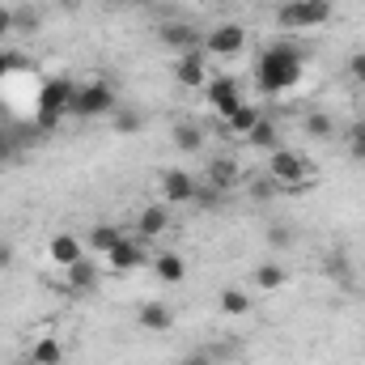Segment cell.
Listing matches in <instances>:
<instances>
[{
	"instance_id": "1",
	"label": "cell",
	"mask_w": 365,
	"mask_h": 365,
	"mask_svg": "<svg viewBox=\"0 0 365 365\" xmlns=\"http://www.w3.org/2000/svg\"><path fill=\"white\" fill-rule=\"evenodd\" d=\"M255 81H259L264 93L293 90V86L302 81V51H297V47H284V43L268 47V51L259 56V64H255Z\"/></svg>"
},
{
	"instance_id": "2",
	"label": "cell",
	"mask_w": 365,
	"mask_h": 365,
	"mask_svg": "<svg viewBox=\"0 0 365 365\" xmlns=\"http://www.w3.org/2000/svg\"><path fill=\"white\" fill-rule=\"evenodd\" d=\"M280 30H314L331 21V0H284L276 9Z\"/></svg>"
},
{
	"instance_id": "3",
	"label": "cell",
	"mask_w": 365,
	"mask_h": 365,
	"mask_svg": "<svg viewBox=\"0 0 365 365\" xmlns=\"http://www.w3.org/2000/svg\"><path fill=\"white\" fill-rule=\"evenodd\" d=\"M115 110V90L106 86V81H77V90H73V102H68V115H77V119H98V115H110Z\"/></svg>"
},
{
	"instance_id": "4",
	"label": "cell",
	"mask_w": 365,
	"mask_h": 365,
	"mask_svg": "<svg viewBox=\"0 0 365 365\" xmlns=\"http://www.w3.org/2000/svg\"><path fill=\"white\" fill-rule=\"evenodd\" d=\"M268 179L276 187H306L310 182V166L293 153V149H272L268 153Z\"/></svg>"
},
{
	"instance_id": "5",
	"label": "cell",
	"mask_w": 365,
	"mask_h": 365,
	"mask_svg": "<svg viewBox=\"0 0 365 365\" xmlns=\"http://www.w3.org/2000/svg\"><path fill=\"white\" fill-rule=\"evenodd\" d=\"M204 56H217V60H230V56H238L242 47H247V30L238 26V21H221V26H212L208 34H204Z\"/></svg>"
},
{
	"instance_id": "6",
	"label": "cell",
	"mask_w": 365,
	"mask_h": 365,
	"mask_svg": "<svg viewBox=\"0 0 365 365\" xmlns=\"http://www.w3.org/2000/svg\"><path fill=\"white\" fill-rule=\"evenodd\" d=\"M73 90H77V81H68V77H51V81L43 86V98H38V123H56L60 115H68Z\"/></svg>"
},
{
	"instance_id": "7",
	"label": "cell",
	"mask_w": 365,
	"mask_h": 365,
	"mask_svg": "<svg viewBox=\"0 0 365 365\" xmlns=\"http://www.w3.org/2000/svg\"><path fill=\"white\" fill-rule=\"evenodd\" d=\"M204 93H208V106L221 115V119H230L247 98H242V86L234 81V77H212L208 86H204Z\"/></svg>"
},
{
	"instance_id": "8",
	"label": "cell",
	"mask_w": 365,
	"mask_h": 365,
	"mask_svg": "<svg viewBox=\"0 0 365 365\" xmlns=\"http://www.w3.org/2000/svg\"><path fill=\"white\" fill-rule=\"evenodd\" d=\"M175 77H179V86L187 90H204L212 77H208V56H204V47H195V51H182L179 64H175Z\"/></svg>"
},
{
	"instance_id": "9",
	"label": "cell",
	"mask_w": 365,
	"mask_h": 365,
	"mask_svg": "<svg viewBox=\"0 0 365 365\" xmlns=\"http://www.w3.org/2000/svg\"><path fill=\"white\" fill-rule=\"evenodd\" d=\"M90 255V247L77 238V234H51L47 238V259L56 264V268H73L77 259H86Z\"/></svg>"
},
{
	"instance_id": "10",
	"label": "cell",
	"mask_w": 365,
	"mask_h": 365,
	"mask_svg": "<svg viewBox=\"0 0 365 365\" xmlns=\"http://www.w3.org/2000/svg\"><path fill=\"white\" fill-rule=\"evenodd\" d=\"M195 195H200L195 175H187V170H166L162 175V200L166 204H191Z\"/></svg>"
},
{
	"instance_id": "11",
	"label": "cell",
	"mask_w": 365,
	"mask_h": 365,
	"mask_svg": "<svg viewBox=\"0 0 365 365\" xmlns=\"http://www.w3.org/2000/svg\"><path fill=\"white\" fill-rule=\"evenodd\" d=\"M158 38H162V47H170L175 56H182V51H195V47H200V34H195L187 21H162V26H158Z\"/></svg>"
},
{
	"instance_id": "12",
	"label": "cell",
	"mask_w": 365,
	"mask_h": 365,
	"mask_svg": "<svg viewBox=\"0 0 365 365\" xmlns=\"http://www.w3.org/2000/svg\"><path fill=\"white\" fill-rule=\"evenodd\" d=\"M106 264H110L115 272H132V268H140V264H145V247H140L136 238H128V234H123V238L106 251Z\"/></svg>"
},
{
	"instance_id": "13",
	"label": "cell",
	"mask_w": 365,
	"mask_h": 365,
	"mask_svg": "<svg viewBox=\"0 0 365 365\" xmlns=\"http://www.w3.org/2000/svg\"><path fill=\"white\" fill-rule=\"evenodd\" d=\"M170 230V208L166 204H149V208H140V217H136V238H162Z\"/></svg>"
},
{
	"instance_id": "14",
	"label": "cell",
	"mask_w": 365,
	"mask_h": 365,
	"mask_svg": "<svg viewBox=\"0 0 365 365\" xmlns=\"http://www.w3.org/2000/svg\"><path fill=\"white\" fill-rule=\"evenodd\" d=\"M136 323H140L145 331H170V327H175V310H170L166 302H145V306L136 310Z\"/></svg>"
},
{
	"instance_id": "15",
	"label": "cell",
	"mask_w": 365,
	"mask_h": 365,
	"mask_svg": "<svg viewBox=\"0 0 365 365\" xmlns=\"http://www.w3.org/2000/svg\"><path fill=\"white\" fill-rule=\"evenodd\" d=\"M153 276H158L162 284H182V280H187L182 255L179 251H158V255H153Z\"/></svg>"
},
{
	"instance_id": "16",
	"label": "cell",
	"mask_w": 365,
	"mask_h": 365,
	"mask_svg": "<svg viewBox=\"0 0 365 365\" xmlns=\"http://www.w3.org/2000/svg\"><path fill=\"white\" fill-rule=\"evenodd\" d=\"M217 310H221L225 319H242V314H251V293L238 289V284H225V289L217 293Z\"/></svg>"
},
{
	"instance_id": "17",
	"label": "cell",
	"mask_w": 365,
	"mask_h": 365,
	"mask_svg": "<svg viewBox=\"0 0 365 365\" xmlns=\"http://www.w3.org/2000/svg\"><path fill=\"white\" fill-rule=\"evenodd\" d=\"M251 284H255L259 293H280V289L289 284V268H284V264H272V259H268V264H259V268L251 272Z\"/></svg>"
},
{
	"instance_id": "18",
	"label": "cell",
	"mask_w": 365,
	"mask_h": 365,
	"mask_svg": "<svg viewBox=\"0 0 365 365\" xmlns=\"http://www.w3.org/2000/svg\"><path fill=\"white\" fill-rule=\"evenodd\" d=\"M64 280H68V289L93 293V289H98V264H93L90 255H86V259H77L73 268H64Z\"/></svg>"
},
{
	"instance_id": "19",
	"label": "cell",
	"mask_w": 365,
	"mask_h": 365,
	"mask_svg": "<svg viewBox=\"0 0 365 365\" xmlns=\"http://www.w3.org/2000/svg\"><path fill=\"white\" fill-rule=\"evenodd\" d=\"M30 361H38V365H60L64 361V344L56 340V336H38L34 344H30V353H26Z\"/></svg>"
},
{
	"instance_id": "20",
	"label": "cell",
	"mask_w": 365,
	"mask_h": 365,
	"mask_svg": "<svg viewBox=\"0 0 365 365\" xmlns=\"http://www.w3.org/2000/svg\"><path fill=\"white\" fill-rule=\"evenodd\" d=\"M242 140H247L251 149H268V153H272V149H280V145H276V123L268 119V115H259V123H255Z\"/></svg>"
},
{
	"instance_id": "21",
	"label": "cell",
	"mask_w": 365,
	"mask_h": 365,
	"mask_svg": "<svg viewBox=\"0 0 365 365\" xmlns=\"http://www.w3.org/2000/svg\"><path fill=\"white\" fill-rule=\"evenodd\" d=\"M119 238H123V230H119V225H93L90 238H86V247H90V251H98V255H106Z\"/></svg>"
},
{
	"instance_id": "22",
	"label": "cell",
	"mask_w": 365,
	"mask_h": 365,
	"mask_svg": "<svg viewBox=\"0 0 365 365\" xmlns=\"http://www.w3.org/2000/svg\"><path fill=\"white\" fill-rule=\"evenodd\" d=\"M255 123H259V110H255L251 102H242V106H238V110H234V115L225 119V128H230L234 136H247V132H251Z\"/></svg>"
},
{
	"instance_id": "23",
	"label": "cell",
	"mask_w": 365,
	"mask_h": 365,
	"mask_svg": "<svg viewBox=\"0 0 365 365\" xmlns=\"http://www.w3.org/2000/svg\"><path fill=\"white\" fill-rule=\"evenodd\" d=\"M175 145H179L182 153H200L204 149V132L195 123H175Z\"/></svg>"
},
{
	"instance_id": "24",
	"label": "cell",
	"mask_w": 365,
	"mask_h": 365,
	"mask_svg": "<svg viewBox=\"0 0 365 365\" xmlns=\"http://www.w3.org/2000/svg\"><path fill=\"white\" fill-rule=\"evenodd\" d=\"M302 128H306V136H314V140H327V136L336 132V123H331V115H323V110H314V115H306V119H302Z\"/></svg>"
},
{
	"instance_id": "25",
	"label": "cell",
	"mask_w": 365,
	"mask_h": 365,
	"mask_svg": "<svg viewBox=\"0 0 365 365\" xmlns=\"http://www.w3.org/2000/svg\"><path fill=\"white\" fill-rule=\"evenodd\" d=\"M344 153H349L353 162H365V123H353V128L344 132Z\"/></svg>"
},
{
	"instance_id": "26",
	"label": "cell",
	"mask_w": 365,
	"mask_h": 365,
	"mask_svg": "<svg viewBox=\"0 0 365 365\" xmlns=\"http://www.w3.org/2000/svg\"><path fill=\"white\" fill-rule=\"evenodd\" d=\"M110 123H115V132H123V136H132V132H140V115L136 110H110Z\"/></svg>"
},
{
	"instance_id": "27",
	"label": "cell",
	"mask_w": 365,
	"mask_h": 365,
	"mask_svg": "<svg viewBox=\"0 0 365 365\" xmlns=\"http://www.w3.org/2000/svg\"><path fill=\"white\" fill-rule=\"evenodd\" d=\"M208 179H212V187H234V166L230 162H212Z\"/></svg>"
},
{
	"instance_id": "28",
	"label": "cell",
	"mask_w": 365,
	"mask_h": 365,
	"mask_svg": "<svg viewBox=\"0 0 365 365\" xmlns=\"http://www.w3.org/2000/svg\"><path fill=\"white\" fill-rule=\"evenodd\" d=\"M13 158H17V136L9 128H0V166H9Z\"/></svg>"
},
{
	"instance_id": "29",
	"label": "cell",
	"mask_w": 365,
	"mask_h": 365,
	"mask_svg": "<svg viewBox=\"0 0 365 365\" xmlns=\"http://www.w3.org/2000/svg\"><path fill=\"white\" fill-rule=\"evenodd\" d=\"M217 357H221L217 349H191V353H187L179 365H217Z\"/></svg>"
},
{
	"instance_id": "30",
	"label": "cell",
	"mask_w": 365,
	"mask_h": 365,
	"mask_svg": "<svg viewBox=\"0 0 365 365\" xmlns=\"http://www.w3.org/2000/svg\"><path fill=\"white\" fill-rule=\"evenodd\" d=\"M13 30H17V13H13V9H4V4H0V43H4V38H9V34H13Z\"/></svg>"
},
{
	"instance_id": "31",
	"label": "cell",
	"mask_w": 365,
	"mask_h": 365,
	"mask_svg": "<svg viewBox=\"0 0 365 365\" xmlns=\"http://www.w3.org/2000/svg\"><path fill=\"white\" fill-rule=\"evenodd\" d=\"M349 77L365 86V51H353V56H349Z\"/></svg>"
},
{
	"instance_id": "32",
	"label": "cell",
	"mask_w": 365,
	"mask_h": 365,
	"mask_svg": "<svg viewBox=\"0 0 365 365\" xmlns=\"http://www.w3.org/2000/svg\"><path fill=\"white\" fill-rule=\"evenodd\" d=\"M268 242H272V247H289V242H293V230H284V225H272V230H268Z\"/></svg>"
},
{
	"instance_id": "33",
	"label": "cell",
	"mask_w": 365,
	"mask_h": 365,
	"mask_svg": "<svg viewBox=\"0 0 365 365\" xmlns=\"http://www.w3.org/2000/svg\"><path fill=\"white\" fill-rule=\"evenodd\" d=\"M13 365H38V361H30V357H26V353H21V357H17V361Z\"/></svg>"
},
{
	"instance_id": "34",
	"label": "cell",
	"mask_w": 365,
	"mask_h": 365,
	"mask_svg": "<svg viewBox=\"0 0 365 365\" xmlns=\"http://www.w3.org/2000/svg\"><path fill=\"white\" fill-rule=\"evenodd\" d=\"M102 4H123V0H102Z\"/></svg>"
}]
</instances>
